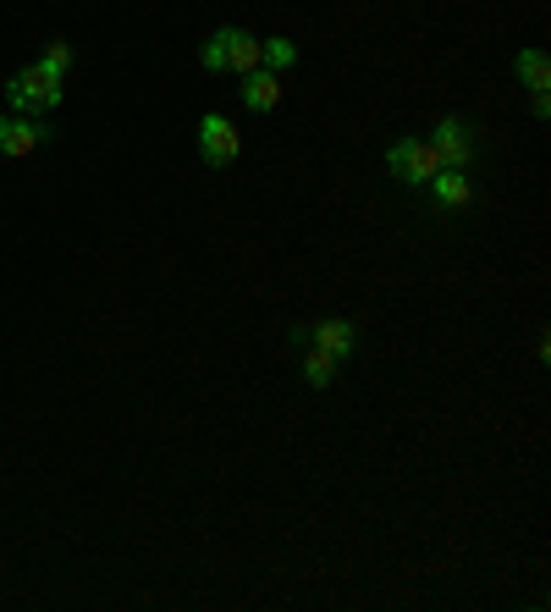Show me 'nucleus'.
I'll return each mask as SVG.
<instances>
[{
	"mask_svg": "<svg viewBox=\"0 0 551 612\" xmlns=\"http://www.w3.org/2000/svg\"><path fill=\"white\" fill-rule=\"evenodd\" d=\"M7 106L12 111H56L62 106V73L45 67V62H34L29 73H18L7 84Z\"/></svg>",
	"mask_w": 551,
	"mask_h": 612,
	"instance_id": "obj_1",
	"label": "nucleus"
},
{
	"mask_svg": "<svg viewBox=\"0 0 551 612\" xmlns=\"http://www.w3.org/2000/svg\"><path fill=\"white\" fill-rule=\"evenodd\" d=\"M386 161H392V172H397L403 183H430V177L441 172L436 150H430V144H419V139H397Z\"/></svg>",
	"mask_w": 551,
	"mask_h": 612,
	"instance_id": "obj_2",
	"label": "nucleus"
},
{
	"mask_svg": "<svg viewBox=\"0 0 551 612\" xmlns=\"http://www.w3.org/2000/svg\"><path fill=\"white\" fill-rule=\"evenodd\" d=\"M430 150H436V161H441V166H458V172H463V166L474 161V133H469L458 117H447V122L430 133Z\"/></svg>",
	"mask_w": 551,
	"mask_h": 612,
	"instance_id": "obj_3",
	"label": "nucleus"
},
{
	"mask_svg": "<svg viewBox=\"0 0 551 612\" xmlns=\"http://www.w3.org/2000/svg\"><path fill=\"white\" fill-rule=\"evenodd\" d=\"M199 155H205L210 166H232V161H238V128H232L227 117H205V122H199Z\"/></svg>",
	"mask_w": 551,
	"mask_h": 612,
	"instance_id": "obj_4",
	"label": "nucleus"
},
{
	"mask_svg": "<svg viewBox=\"0 0 551 612\" xmlns=\"http://www.w3.org/2000/svg\"><path fill=\"white\" fill-rule=\"evenodd\" d=\"M51 133L29 117H0V155H34Z\"/></svg>",
	"mask_w": 551,
	"mask_h": 612,
	"instance_id": "obj_5",
	"label": "nucleus"
},
{
	"mask_svg": "<svg viewBox=\"0 0 551 612\" xmlns=\"http://www.w3.org/2000/svg\"><path fill=\"white\" fill-rule=\"evenodd\" d=\"M243 106H249V111H276V106H282V78H276L271 67H254V73L243 78Z\"/></svg>",
	"mask_w": 551,
	"mask_h": 612,
	"instance_id": "obj_6",
	"label": "nucleus"
},
{
	"mask_svg": "<svg viewBox=\"0 0 551 612\" xmlns=\"http://www.w3.org/2000/svg\"><path fill=\"white\" fill-rule=\"evenodd\" d=\"M309 348H320V353H331L337 364L353 353V326L348 320H320L315 331H309Z\"/></svg>",
	"mask_w": 551,
	"mask_h": 612,
	"instance_id": "obj_7",
	"label": "nucleus"
},
{
	"mask_svg": "<svg viewBox=\"0 0 551 612\" xmlns=\"http://www.w3.org/2000/svg\"><path fill=\"white\" fill-rule=\"evenodd\" d=\"M227 67L232 73H254V67H265V51H260V40L254 34H238V29H227Z\"/></svg>",
	"mask_w": 551,
	"mask_h": 612,
	"instance_id": "obj_8",
	"label": "nucleus"
},
{
	"mask_svg": "<svg viewBox=\"0 0 551 612\" xmlns=\"http://www.w3.org/2000/svg\"><path fill=\"white\" fill-rule=\"evenodd\" d=\"M430 183H436V199H441V205H452V210H458V205H469V194H474V188H469V177H463L458 166H441Z\"/></svg>",
	"mask_w": 551,
	"mask_h": 612,
	"instance_id": "obj_9",
	"label": "nucleus"
},
{
	"mask_svg": "<svg viewBox=\"0 0 551 612\" xmlns=\"http://www.w3.org/2000/svg\"><path fill=\"white\" fill-rule=\"evenodd\" d=\"M518 78L535 89V95H546L551 89V67H546V51H524L518 56Z\"/></svg>",
	"mask_w": 551,
	"mask_h": 612,
	"instance_id": "obj_10",
	"label": "nucleus"
},
{
	"mask_svg": "<svg viewBox=\"0 0 551 612\" xmlns=\"http://www.w3.org/2000/svg\"><path fill=\"white\" fill-rule=\"evenodd\" d=\"M331 375H337V359L320 353V348H309V353H304V381H309V386H326Z\"/></svg>",
	"mask_w": 551,
	"mask_h": 612,
	"instance_id": "obj_11",
	"label": "nucleus"
},
{
	"mask_svg": "<svg viewBox=\"0 0 551 612\" xmlns=\"http://www.w3.org/2000/svg\"><path fill=\"white\" fill-rule=\"evenodd\" d=\"M260 51H265V67H271V73L293 67V56H298V45H293V40H265Z\"/></svg>",
	"mask_w": 551,
	"mask_h": 612,
	"instance_id": "obj_12",
	"label": "nucleus"
},
{
	"mask_svg": "<svg viewBox=\"0 0 551 612\" xmlns=\"http://www.w3.org/2000/svg\"><path fill=\"white\" fill-rule=\"evenodd\" d=\"M199 62H205L210 73H221V67H227V29H221V34H210V45L199 51Z\"/></svg>",
	"mask_w": 551,
	"mask_h": 612,
	"instance_id": "obj_13",
	"label": "nucleus"
},
{
	"mask_svg": "<svg viewBox=\"0 0 551 612\" xmlns=\"http://www.w3.org/2000/svg\"><path fill=\"white\" fill-rule=\"evenodd\" d=\"M40 62H45V67H56V73H67V67H73V45H67V40H51V51H45Z\"/></svg>",
	"mask_w": 551,
	"mask_h": 612,
	"instance_id": "obj_14",
	"label": "nucleus"
}]
</instances>
